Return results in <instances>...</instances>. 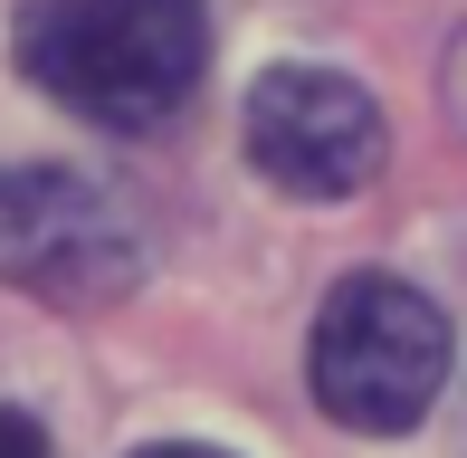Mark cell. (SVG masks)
<instances>
[{
	"label": "cell",
	"mask_w": 467,
	"mask_h": 458,
	"mask_svg": "<svg viewBox=\"0 0 467 458\" xmlns=\"http://www.w3.org/2000/svg\"><path fill=\"white\" fill-rule=\"evenodd\" d=\"M10 48L67 115L143 134L191 106L210 68V19L201 0H29Z\"/></svg>",
	"instance_id": "1"
},
{
	"label": "cell",
	"mask_w": 467,
	"mask_h": 458,
	"mask_svg": "<svg viewBox=\"0 0 467 458\" xmlns=\"http://www.w3.org/2000/svg\"><path fill=\"white\" fill-rule=\"evenodd\" d=\"M306 382L344 430H410L449 382V316L410 277H344L306 335Z\"/></svg>",
	"instance_id": "2"
},
{
	"label": "cell",
	"mask_w": 467,
	"mask_h": 458,
	"mask_svg": "<svg viewBox=\"0 0 467 458\" xmlns=\"http://www.w3.org/2000/svg\"><path fill=\"white\" fill-rule=\"evenodd\" d=\"M134 267L143 248L115 192H96L87 172H57V162H0V277L10 286L48 306H96L124 297Z\"/></svg>",
	"instance_id": "3"
},
{
	"label": "cell",
	"mask_w": 467,
	"mask_h": 458,
	"mask_svg": "<svg viewBox=\"0 0 467 458\" xmlns=\"http://www.w3.org/2000/svg\"><path fill=\"white\" fill-rule=\"evenodd\" d=\"M239 134H248V162L296 201H344L381 172V106L353 77L306 68V57H286L248 87Z\"/></svg>",
	"instance_id": "4"
},
{
	"label": "cell",
	"mask_w": 467,
	"mask_h": 458,
	"mask_svg": "<svg viewBox=\"0 0 467 458\" xmlns=\"http://www.w3.org/2000/svg\"><path fill=\"white\" fill-rule=\"evenodd\" d=\"M0 458H48V440H38L29 411H0Z\"/></svg>",
	"instance_id": "5"
},
{
	"label": "cell",
	"mask_w": 467,
	"mask_h": 458,
	"mask_svg": "<svg viewBox=\"0 0 467 458\" xmlns=\"http://www.w3.org/2000/svg\"><path fill=\"white\" fill-rule=\"evenodd\" d=\"M449 115H458V134H467V38L449 48Z\"/></svg>",
	"instance_id": "6"
},
{
	"label": "cell",
	"mask_w": 467,
	"mask_h": 458,
	"mask_svg": "<svg viewBox=\"0 0 467 458\" xmlns=\"http://www.w3.org/2000/svg\"><path fill=\"white\" fill-rule=\"evenodd\" d=\"M143 458H229V449H201V440H162V449H143Z\"/></svg>",
	"instance_id": "7"
},
{
	"label": "cell",
	"mask_w": 467,
	"mask_h": 458,
	"mask_svg": "<svg viewBox=\"0 0 467 458\" xmlns=\"http://www.w3.org/2000/svg\"><path fill=\"white\" fill-rule=\"evenodd\" d=\"M458 458H467V421H458Z\"/></svg>",
	"instance_id": "8"
}]
</instances>
